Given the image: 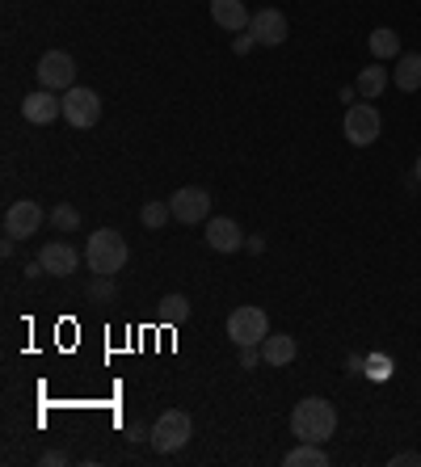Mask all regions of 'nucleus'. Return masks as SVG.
Instances as JSON below:
<instances>
[{"label":"nucleus","mask_w":421,"mask_h":467,"mask_svg":"<svg viewBox=\"0 0 421 467\" xmlns=\"http://www.w3.org/2000/svg\"><path fill=\"white\" fill-rule=\"evenodd\" d=\"M161 325H185V320H190V299H185V295H164L161 299Z\"/></svg>","instance_id":"20"},{"label":"nucleus","mask_w":421,"mask_h":467,"mask_svg":"<svg viewBox=\"0 0 421 467\" xmlns=\"http://www.w3.org/2000/svg\"><path fill=\"white\" fill-rule=\"evenodd\" d=\"M64 459H68L64 451H47V455H43V463H64Z\"/></svg>","instance_id":"29"},{"label":"nucleus","mask_w":421,"mask_h":467,"mask_svg":"<svg viewBox=\"0 0 421 467\" xmlns=\"http://www.w3.org/2000/svg\"><path fill=\"white\" fill-rule=\"evenodd\" d=\"M396 88L400 93H417L421 88V55H400L396 59Z\"/></svg>","instance_id":"18"},{"label":"nucleus","mask_w":421,"mask_h":467,"mask_svg":"<svg viewBox=\"0 0 421 467\" xmlns=\"http://www.w3.org/2000/svg\"><path fill=\"white\" fill-rule=\"evenodd\" d=\"M98 119H101V98L93 93V88H80V85H72L64 93V122L68 127H76V130H89V127H98Z\"/></svg>","instance_id":"5"},{"label":"nucleus","mask_w":421,"mask_h":467,"mask_svg":"<svg viewBox=\"0 0 421 467\" xmlns=\"http://www.w3.org/2000/svg\"><path fill=\"white\" fill-rule=\"evenodd\" d=\"M392 467H421V455L417 451H400V455H392Z\"/></svg>","instance_id":"26"},{"label":"nucleus","mask_w":421,"mask_h":467,"mask_svg":"<svg viewBox=\"0 0 421 467\" xmlns=\"http://www.w3.org/2000/svg\"><path fill=\"white\" fill-rule=\"evenodd\" d=\"M261 358H266V367H291L295 362V337L291 333H270V337L261 341Z\"/></svg>","instance_id":"15"},{"label":"nucleus","mask_w":421,"mask_h":467,"mask_svg":"<svg viewBox=\"0 0 421 467\" xmlns=\"http://www.w3.org/2000/svg\"><path fill=\"white\" fill-rule=\"evenodd\" d=\"M38 261H43L47 274L68 278V274H76V265H80V253H76L68 240H51V244H43V249H38Z\"/></svg>","instance_id":"13"},{"label":"nucleus","mask_w":421,"mask_h":467,"mask_svg":"<svg viewBox=\"0 0 421 467\" xmlns=\"http://www.w3.org/2000/svg\"><path fill=\"white\" fill-rule=\"evenodd\" d=\"M140 219H143V228H164L169 219H174V207L169 202H143V211H140Z\"/></svg>","instance_id":"22"},{"label":"nucleus","mask_w":421,"mask_h":467,"mask_svg":"<svg viewBox=\"0 0 421 467\" xmlns=\"http://www.w3.org/2000/svg\"><path fill=\"white\" fill-rule=\"evenodd\" d=\"M169 207H174V219L177 223H203V219H211V194H206L203 185H182L174 198H169Z\"/></svg>","instance_id":"7"},{"label":"nucleus","mask_w":421,"mask_h":467,"mask_svg":"<svg viewBox=\"0 0 421 467\" xmlns=\"http://www.w3.org/2000/svg\"><path fill=\"white\" fill-rule=\"evenodd\" d=\"M245 249H248V253H261V249H266V240H261V236H248Z\"/></svg>","instance_id":"27"},{"label":"nucleus","mask_w":421,"mask_h":467,"mask_svg":"<svg viewBox=\"0 0 421 467\" xmlns=\"http://www.w3.org/2000/svg\"><path fill=\"white\" fill-rule=\"evenodd\" d=\"M363 370H367L375 383H384V379L392 375V358H388V354H371V358L363 362Z\"/></svg>","instance_id":"24"},{"label":"nucleus","mask_w":421,"mask_h":467,"mask_svg":"<svg viewBox=\"0 0 421 467\" xmlns=\"http://www.w3.org/2000/svg\"><path fill=\"white\" fill-rule=\"evenodd\" d=\"M337 430V409L324 396H308V400L295 404L291 413V434L300 438V442H329Z\"/></svg>","instance_id":"1"},{"label":"nucleus","mask_w":421,"mask_h":467,"mask_svg":"<svg viewBox=\"0 0 421 467\" xmlns=\"http://www.w3.org/2000/svg\"><path fill=\"white\" fill-rule=\"evenodd\" d=\"M367 47H371V55H375L379 64H384V59H400V34L392 30V26H379V30H371Z\"/></svg>","instance_id":"16"},{"label":"nucleus","mask_w":421,"mask_h":467,"mask_svg":"<svg viewBox=\"0 0 421 467\" xmlns=\"http://www.w3.org/2000/svg\"><path fill=\"white\" fill-rule=\"evenodd\" d=\"M248 34H253L258 47H282L287 43V17H282L279 9H261V13H253Z\"/></svg>","instance_id":"11"},{"label":"nucleus","mask_w":421,"mask_h":467,"mask_svg":"<svg viewBox=\"0 0 421 467\" xmlns=\"http://www.w3.org/2000/svg\"><path fill=\"white\" fill-rule=\"evenodd\" d=\"M282 463L287 467H329V451H321V442H300L295 451H287Z\"/></svg>","instance_id":"17"},{"label":"nucleus","mask_w":421,"mask_h":467,"mask_svg":"<svg viewBox=\"0 0 421 467\" xmlns=\"http://www.w3.org/2000/svg\"><path fill=\"white\" fill-rule=\"evenodd\" d=\"M34 72H38V85L51 88V93H68L76 85V59L68 51H47Z\"/></svg>","instance_id":"6"},{"label":"nucleus","mask_w":421,"mask_h":467,"mask_svg":"<svg viewBox=\"0 0 421 467\" xmlns=\"http://www.w3.org/2000/svg\"><path fill=\"white\" fill-rule=\"evenodd\" d=\"M206 244L216 253H240L245 249V232H240L237 219H227V215L206 219Z\"/></svg>","instance_id":"12"},{"label":"nucleus","mask_w":421,"mask_h":467,"mask_svg":"<svg viewBox=\"0 0 421 467\" xmlns=\"http://www.w3.org/2000/svg\"><path fill=\"white\" fill-rule=\"evenodd\" d=\"M89 299H93V304H114V299H119L114 274H93V283H89Z\"/></svg>","instance_id":"21"},{"label":"nucleus","mask_w":421,"mask_h":467,"mask_svg":"<svg viewBox=\"0 0 421 467\" xmlns=\"http://www.w3.org/2000/svg\"><path fill=\"white\" fill-rule=\"evenodd\" d=\"M258 362H266V358H261V346H240V367L253 370Z\"/></svg>","instance_id":"25"},{"label":"nucleus","mask_w":421,"mask_h":467,"mask_svg":"<svg viewBox=\"0 0 421 467\" xmlns=\"http://www.w3.org/2000/svg\"><path fill=\"white\" fill-rule=\"evenodd\" d=\"M413 182H421V156H417V164H413Z\"/></svg>","instance_id":"30"},{"label":"nucleus","mask_w":421,"mask_h":467,"mask_svg":"<svg viewBox=\"0 0 421 467\" xmlns=\"http://www.w3.org/2000/svg\"><path fill=\"white\" fill-rule=\"evenodd\" d=\"M64 114V98L59 93H51V88H38V93H26L22 101V119L34 122V127H47V122H55Z\"/></svg>","instance_id":"10"},{"label":"nucleus","mask_w":421,"mask_h":467,"mask_svg":"<svg viewBox=\"0 0 421 467\" xmlns=\"http://www.w3.org/2000/svg\"><path fill=\"white\" fill-rule=\"evenodd\" d=\"M248 47H253V34H240V38H237V55H245Z\"/></svg>","instance_id":"28"},{"label":"nucleus","mask_w":421,"mask_h":467,"mask_svg":"<svg viewBox=\"0 0 421 467\" xmlns=\"http://www.w3.org/2000/svg\"><path fill=\"white\" fill-rule=\"evenodd\" d=\"M379 109L367 106V101H358V106L346 109V140L354 143V148H371V143L379 140Z\"/></svg>","instance_id":"8"},{"label":"nucleus","mask_w":421,"mask_h":467,"mask_svg":"<svg viewBox=\"0 0 421 467\" xmlns=\"http://www.w3.org/2000/svg\"><path fill=\"white\" fill-rule=\"evenodd\" d=\"M384 88H388V67H384V64H371V67H363V72H358V93H363L367 101L379 98Z\"/></svg>","instance_id":"19"},{"label":"nucleus","mask_w":421,"mask_h":467,"mask_svg":"<svg viewBox=\"0 0 421 467\" xmlns=\"http://www.w3.org/2000/svg\"><path fill=\"white\" fill-rule=\"evenodd\" d=\"M270 337V316L261 312V307H253V304H245V307H237V312L227 316V341L232 346H261V341Z\"/></svg>","instance_id":"3"},{"label":"nucleus","mask_w":421,"mask_h":467,"mask_svg":"<svg viewBox=\"0 0 421 467\" xmlns=\"http://www.w3.org/2000/svg\"><path fill=\"white\" fill-rule=\"evenodd\" d=\"M211 17H216V26L227 34L248 30V22H253V13L245 9V0H211Z\"/></svg>","instance_id":"14"},{"label":"nucleus","mask_w":421,"mask_h":467,"mask_svg":"<svg viewBox=\"0 0 421 467\" xmlns=\"http://www.w3.org/2000/svg\"><path fill=\"white\" fill-rule=\"evenodd\" d=\"M38 228H43V207H38L34 198H22V202H13V207L5 211V236L26 240Z\"/></svg>","instance_id":"9"},{"label":"nucleus","mask_w":421,"mask_h":467,"mask_svg":"<svg viewBox=\"0 0 421 467\" xmlns=\"http://www.w3.org/2000/svg\"><path fill=\"white\" fill-rule=\"evenodd\" d=\"M127 257H131L127 240H122L114 228H98L85 244V261L93 274H119L122 265H127Z\"/></svg>","instance_id":"2"},{"label":"nucleus","mask_w":421,"mask_h":467,"mask_svg":"<svg viewBox=\"0 0 421 467\" xmlns=\"http://www.w3.org/2000/svg\"><path fill=\"white\" fill-rule=\"evenodd\" d=\"M190 434H195V421H190V413L185 409H169V413H161V421L152 425V446L161 451V455H177L185 442H190Z\"/></svg>","instance_id":"4"},{"label":"nucleus","mask_w":421,"mask_h":467,"mask_svg":"<svg viewBox=\"0 0 421 467\" xmlns=\"http://www.w3.org/2000/svg\"><path fill=\"white\" fill-rule=\"evenodd\" d=\"M51 223H55V228H64V232H76V228H80V211L68 207V202H59V207L51 211Z\"/></svg>","instance_id":"23"}]
</instances>
